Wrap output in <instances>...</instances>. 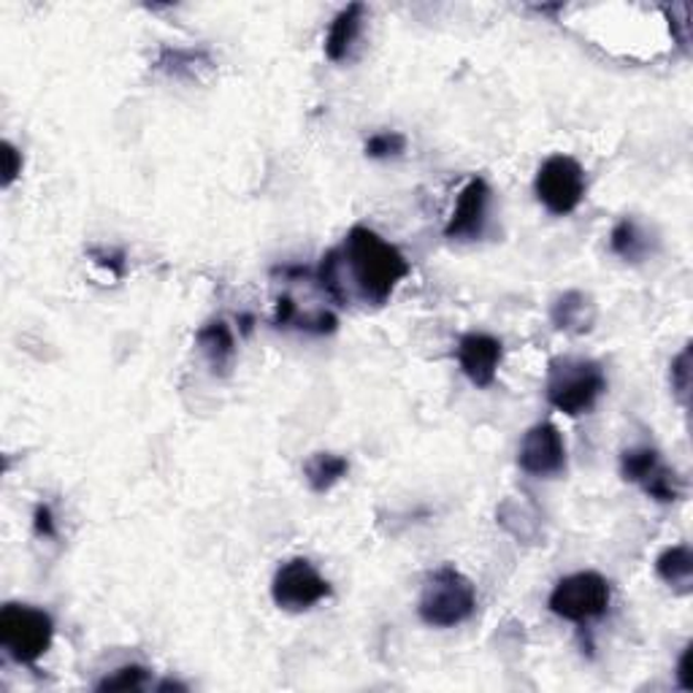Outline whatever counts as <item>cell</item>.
I'll return each mask as SVG.
<instances>
[{
    "instance_id": "7a4b0ae2",
    "label": "cell",
    "mask_w": 693,
    "mask_h": 693,
    "mask_svg": "<svg viewBox=\"0 0 693 693\" xmlns=\"http://www.w3.org/2000/svg\"><path fill=\"white\" fill-rule=\"evenodd\" d=\"M607 393V374L591 358H556L547 366L545 396L567 417L588 415Z\"/></svg>"
},
{
    "instance_id": "52a82bcc",
    "label": "cell",
    "mask_w": 693,
    "mask_h": 693,
    "mask_svg": "<svg viewBox=\"0 0 693 693\" xmlns=\"http://www.w3.org/2000/svg\"><path fill=\"white\" fill-rule=\"evenodd\" d=\"M333 588L309 558H290L279 563L271 580V599L285 612H309L331 599Z\"/></svg>"
},
{
    "instance_id": "603a6c76",
    "label": "cell",
    "mask_w": 693,
    "mask_h": 693,
    "mask_svg": "<svg viewBox=\"0 0 693 693\" xmlns=\"http://www.w3.org/2000/svg\"><path fill=\"white\" fill-rule=\"evenodd\" d=\"M33 531L41 539H58V520H54L50 504H39L33 509Z\"/></svg>"
},
{
    "instance_id": "9c48e42d",
    "label": "cell",
    "mask_w": 693,
    "mask_h": 693,
    "mask_svg": "<svg viewBox=\"0 0 693 693\" xmlns=\"http://www.w3.org/2000/svg\"><path fill=\"white\" fill-rule=\"evenodd\" d=\"M490 200H494V190L483 176H472L464 187H461L458 198H455L453 211H449L445 236L449 241H479L488 230L490 220Z\"/></svg>"
},
{
    "instance_id": "30bf717a",
    "label": "cell",
    "mask_w": 693,
    "mask_h": 693,
    "mask_svg": "<svg viewBox=\"0 0 693 693\" xmlns=\"http://www.w3.org/2000/svg\"><path fill=\"white\" fill-rule=\"evenodd\" d=\"M455 361H458L461 374H464L474 387L485 391V387L494 385L498 369H501L504 361L501 339L483 331L464 333V337L458 339V346H455Z\"/></svg>"
},
{
    "instance_id": "2e32d148",
    "label": "cell",
    "mask_w": 693,
    "mask_h": 693,
    "mask_svg": "<svg viewBox=\"0 0 693 693\" xmlns=\"http://www.w3.org/2000/svg\"><path fill=\"white\" fill-rule=\"evenodd\" d=\"M496 518L520 542H534L542 534V518H539L537 509L531 504L518 501V498H504Z\"/></svg>"
},
{
    "instance_id": "7c38bea8",
    "label": "cell",
    "mask_w": 693,
    "mask_h": 693,
    "mask_svg": "<svg viewBox=\"0 0 693 693\" xmlns=\"http://www.w3.org/2000/svg\"><path fill=\"white\" fill-rule=\"evenodd\" d=\"M363 20H366V6L363 3H350L339 11L331 20L325 33V58L333 63H342L350 58L352 46L358 44L363 33Z\"/></svg>"
},
{
    "instance_id": "ba28073f",
    "label": "cell",
    "mask_w": 693,
    "mask_h": 693,
    "mask_svg": "<svg viewBox=\"0 0 693 693\" xmlns=\"http://www.w3.org/2000/svg\"><path fill=\"white\" fill-rule=\"evenodd\" d=\"M518 466L528 477L550 479L567 472V439L556 423L531 425L518 445Z\"/></svg>"
},
{
    "instance_id": "ac0fdd59",
    "label": "cell",
    "mask_w": 693,
    "mask_h": 693,
    "mask_svg": "<svg viewBox=\"0 0 693 693\" xmlns=\"http://www.w3.org/2000/svg\"><path fill=\"white\" fill-rule=\"evenodd\" d=\"M661 466H664V461H661V453L655 447L642 445L629 447L620 453V474H623L625 483H634L640 485V488L661 469Z\"/></svg>"
},
{
    "instance_id": "44dd1931",
    "label": "cell",
    "mask_w": 693,
    "mask_h": 693,
    "mask_svg": "<svg viewBox=\"0 0 693 693\" xmlns=\"http://www.w3.org/2000/svg\"><path fill=\"white\" fill-rule=\"evenodd\" d=\"M363 152L372 161H391V157H401L406 152V136L399 131H376L366 138Z\"/></svg>"
},
{
    "instance_id": "5b68a950",
    "label": "cell",
    "mask_w": 693,
    "mask_h": 693,
    "mask_svg": "<svg viewBox=\"0 0 693 693\" xmlns=\"http://www.w3.org/2000/svg\"><path fill=\"white\" fill-rule=\"evenodd\" d=\"M612 604V586L599 571H575L561 577L547 596V607L556 618L569 623H591L607 616Z\"/></svg>"
},
{
    "instance_id": "3957f363",
    "label": "cell",
    "mask_w": 693,
    "mask_h": 693,
    "mask_svg": "<svg viewBox=\"0 0 693 693\" xmlns=\"http://www.w3.org/2000/svg\"><path fill=\"white\" fill-rule=\"evenodd\" d=\"M477 610V591L474 582L453 563H442L431 571L423 582L417 599V616L431 629H455L466 623Z\"/></svg>"
},
{
    "instance_id": "9a60e30c",
    "label": "cell",
    "mask_w": 693,
    "mask_h": 693,
    "mask_svg": "<svg viewBox=\"0 0 693 693\" xmlns=\"http://www.w3.org/2000/svg\"><path fill=\"white\" fill-rule=\"evenodd\" d=\"M655 575L661 582H666L672 591L678 593H691L693 582V552L689 545H672L666 550H661V556L655 558Z\"/></svg>"
},
{
    "instance_id": "277c9868",
    "label": "cell",
    "mask_w": 693,
    "mask_h": 693,
    "mask_svg": "<svg viewBox=\"0 0 693 693\" xmlns=\"http://www.w3.org/2000/svg\"><path fill=\"white\" fill-rule=\"evenodd\" d=\"M54 642V620L33 604H6L0 610V648L20 666H35Z\"/></svg>"
},
{
    "instance_id": "4fadbf2b",
    "label": "cell",
    "mask_w": 693,
    "mask_h": 693,
    "mask_svg": "<svg viewBox=\"0 0 693 693\" xmlns=\"http://www.w3.org/2000/svg\"><path fill=\"white\" fill-rule=\"evenodd\" d=\"M196 344L200 355L206 358V363L211 366V372L228 374V369L236 361V337L234 328L225 320H209L206 325L198 328Z\"/></svg>"
},
{
    "instance_id": "83f0119b",
    "label": "cell",
    "mask_w": 693,
    "mask_h": 693,
    "mask_svg": "<svg viewBox=\"0 0 693 693\" xmlns=\"http://www.w3.org/2000/svg\"><path fill=\"white\" fill-rule=\"evenodd\" d=\"M155 691H187L185 683H176V680H163L155 685Z\"/></svg>"
},
{
    "instance_id": "d6986e66",
    "label": "cell",
    "mask_w": 693,
    "mask_h": 693,
    "mask_svg": "<svg viewBox=\"0 0 693 693\" xmlns=\"http://www.w3.org/2000/svg\"><path fill=\"white\" fill-rule=\"evenodd\" d=\"M155 65L172 76H185L196 74L198 65H211V60L200 50H163Z\"/></svg>"
},
{
    "instance_id": "6da1fadb",
    "label": "cell",
    "mask_w": 693,
    "mask_h": 693,
    "mask_svg": "<svg viewBox=\"0 0 693 693\" xmlns=\"http://www.w3.org/2000/svg\"><path fill=\"white\" fill-rule=\"evenodd\" d=\"M339 255H342L346 296L352 288L361 301L374 303V307L391 301L399 285L412 271L410 260L401 255V249L369 225H352L339 247Z\"/></svg>"
},
{
    "instance_id": "ffe728a7",
    "label": "cell",
    "mask_w": 693,
    "mask_h": 693,
    "mask_svg": "<svg viewBox=\"0 0 693 693\" xmlns=\"http://www.w3.org/2000/svg\"><path fill=\"white\" fill-rule=\"evenodd\" d=\"M149 685V669L142 664H125L114 669L112 674L101 680L99 691H144Z\"/></svg>"
},
{
    "instance_id": "8992f818",
    "label": "cell",
    "mask_w": 693,
    "mask_h": 693,
    "mask_svg": "<svg viewBox=\"0 0 693 693\" xmlns=\"http://www.w3.org/2000/svg\"><path fill=\"white\" fill-rule=\"evenodd\" d=\"M588 190L586 168L569 155H550L534 176V196L552 217H569Z\"/></svg>"
},
{
    "instance_id": "4316f807",
    "label": "cell",
    "mask_w": 693,
    "mask_h": 693,
    "mask_svg": "<svg viewBox=\"0 0 693 693\" xmlns=\"http://www.w3.org/2000/svg\"><path fill=\"white\" fill-rule=\"evenodd\" d=\"M693 644H685L683 653L678 659V685L683 691H693Z\"/></svg>"
},
{
    "instance_id": "484cf974",
    "label": "cell",
    "mask_w": 693,
    "mask_h": 693,
    "mask_svg": "<svg viewBox=\"0 0 693 693\" xmlns=\"http://www.w3.org/2000/svg\"><path fill=\"white\" fill-rule=\"evenodd\" d=\"M298 307H296V301L290 296H282L277 301V307H273V318H271V322L277 328H296V320H298Z\"/></svg>"
},
{
    "instance_id": "d4e9b609",
    "label": "cell",
    "mask_w": 693,
    "mask_h": 693,
    "mask_svg": "<svg viewBox=\"0 0 693 693\" xmlns=\"http://www.w3.org/2000/svg\"><path fill=\"white\" fill-rule=\"evenodd\" d=\"M20 174H22V152L11 142H3V187L14 185V179Z\"/></svg>"
},
{
    "instance_id": "7402d4cb",
    "label": "cell",
    "mask_w": 693,
    "mask_h": 693,
    "mask_svg": "<svg viewBox=\"0 0 693 693\" xmlns=\"http://www.w3.org/2000/svg\"><path fill=\"white\" fill-rule=\"evenodd\" d=\"M669 382H672V393L683 406L691 401V344H685L678 355L669 363Z\"/></svg>"
},
{
    "instance_id": "8fae6325",
    "label": "cell",
    "mask_w": 693,
    "mask_h": 693,
    "mask_svg": "<svg viewBox=\"0 0 693 693\" xmlns=\"http://www.w3.org/2000/svg\"><path fill=\"white\" fill-rule=\"evenodd\" d=\"M599 309H596L593 298L582 290H567L552 301L550 307V322L556 331L571 333V337H582L596 325Z\"/></svg>"
},
{
    "instance_id": "5bb4252c",
    "label": "cell",
    "mask_w": 693,
    "mask_h": 693,
    "mask_svg": "<svg viewBox=\"0 0 693 693\" xmlns=\"http://www.w3.org/2000/svg\"><path fill=\"white\" fill-rule=\"evenodd\" d=\"M610 249L623 263H644L655 252V239L637 217H623L610 230Z\"/></svg>"
},
{
    "instance_id": "e0dca14e",
    "label": "cell",
    "mask_w": 693,
    "mask_h": 693,
    "mask_svg": "<svg viewBox=\"0 0 693 693\" xmlns=\"http://www.w3.org/2000/svg\"><path fill=\"white\" fill-rule=\"evenodd\" d=\"M350 472V461L337 453H314L303 464V477L314 494H328L333 485H339Z\"/></svg>"
},
{
    "instance_id": "cb8c5ba5",
    "label": "cell",
    "mask_w": 693,
    "mask_h": 693,
    "mask_svg": "<svg viewBox=\"0 0 693 693\" xmlns=\"http://www.w3.org/2000/svg\"><path fill=\"white\" fill-rule=\"evenodd\" d=\"M90 255H93V260L99 266H103V269H108L114 273V277H123L125 273V255L120 252V249H106V247H95L90 249Z\"/></svg>"
}]
</instances>
